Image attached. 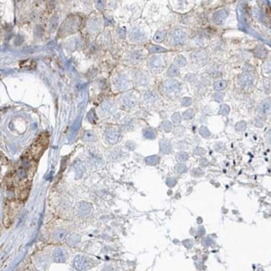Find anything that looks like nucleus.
Segmentation results:
<instances>
[{
  "label": "nucleus",
  "mask_w": 271,
  "mask_h": 271,
  "mask_svg": "<svg viewBox=\"0 0 271 271\" xmlns=\"http://www.w3.org/2000/svg\"><path fill=\"white\" fill-rule=\"evenodd\" d=\"M49 144V138L46 134H42L31 148V153L34 159H39L42 155L43 152L45 150Z\"/></svg>",
  "instance_id": "nucleus-1"
},
{
  "label": "nucleus",
  "mask_w": 271,
  "mask_h": 271,
  "mask_svg": "<svg viewBox=\"0 0 271 271\" xmlns=\"http://www.w3.org/2000/svg\"><path fill=\"white\" fill-rule=\"evenodd\" d=\"M171 43L174 45H180L184 43L187 39V34L184 29L177 28L171 33Z\"/></svg>",
  "instance_id": "nucleus-2"
},
{
  "label": "nucleus",
  "mask_w": 271,
  "mask_h": 271,
  "mask_svg": "<svg viewBox=\"0 0 271 271\" xmlns=\"http://www.w3.org/2000/svg\"><path fill=\"white\" fill-rule=\"evenodd\" d=\"M74 266L78 270H86L90 267V261L88 258L82 255H78L74 259Z\"/></svg>",
  "instance_id": "nucleus-3"
},
{
  "label": "nucleus",
  "mask_w": 271,
  "mask_h": 271,
  "mask_svg": "<svg viewBox=\"0 0 271 271\" xmlns=\"http://www.w3.org/2000/svg\"><path fill=\"white\" fill-rule=\"evenodd\" d=\"M149 65L155 72H161L165 66V60L160 56H154L150 60Z\"/></svg>",
  "instance_id": "nucleus-4"
},
{
  "label": "nucleus",
  "mask_w": 271,
  "mask_h": 271,
  "mask_svg": "<svg viewBox=\"0 0 271 271\" xmlns=\"http://www.w3.org/2000/svg\"><path fill=\"white\" fill-rule=\"evenodd\" d=\"M180 83L177 80L170 79L164 83V89L167 94H175L180 89Z\"/></svg>",
  "instance_id": "nucleus-5"
},
{
  "label": "nucleus",
  "mask_w": 271,
  "mask_h": 271,
  "mask_svg": "<svg viewBox=\"0 0 271 271\" xmlns=\"http://www.w3.org/2000/svg\"><path fill=\"white\" fill-rule=\"evenodd\" d=\"M67 258L65 250L61 248H57L53 252V259L56 263H64Z\"/></svg>",
  "instance_id": "nucleus-6"
},
{
  "label": "nucleus",
  "mask_w": 271,
  "mask_h": 271,
  "mask_svg": "<svg viewBox=\"0 0 271 271\" xmlns=\"http://www.w3.org/2000/svg\"><path fill=\"white\" fill-rule=\"evenodd\" d=\"M254 78L250 74H244L239 78V83L243 88L248 89L254 84Z\"/></svg>",
  "instance_id": "nucleus-7"
},
{
  "label": "nucleus",
  "mask_w": 271,
  "mask_h": 271,
  "mask_svg": "<svg viewBox=\"0 0 271 271\" xmlns=\"http://www.w3.org/2000/svg\"><path fill=\"white\" fill-rule=\"evenodd\" d=\"M270 104L269 100H264L262 101L258 108V111L261 115H266L270 113Z\"/></svg>",
  "instance_id": "nucleus-8"
},
{
  "label": "nucleus",
  "mask_w": 271,
  "mask_h": 271,
  "mask_svg": "<svg viewBox=\"0 0 271 271\" xmlns=\"http://www.w3.org/2000/svg\"><path fill=\"white\" fill-rule=\"evenodd\" d=\"M118 136H119L118 132L113 129H109L106 130V138L112 144L116 143L118 141Z\"/></svg>",
  "instance_id": "nucleus-9"
},
{
  "label": "nucleus",
  "mask_w": 271,
  "mask_h": 271,
  "mask_svg": "<svg viewBox=\"0 0 271 271\" xmlns=\"http://www.w3.org/2000/svg\"><path fill=\"white\" fill-rule=\"evenodd\" d=\"M160 151L164 154L169 153L172 150V147L169 142L165 141V140H162L160 143Z\"/></svg>",
  "instance_id": "nucleus-10"
},
{
  "label": "nucleus",
  "mask_w": 271,
  "mask_h": 271,
  "mask_svg": "<svg viewBox=\"0 0 271 271\" xmlns=\"http://www.w3.org/2000/svg\"><path fill=\"white\" fill-rule=\"evenodd\" d=\"M226 16H227V14L222 10V11H219V12H217L215 14V16H214V21L217 24H221L224 23V21L225 19V18H226Z\"/></svg>",
  "instance_id": "nucleus-11"
},
{
  "label": "nucleus",
  "mask_w": 271,
  "mask_h": 271,
  "mask_svg": "<svg viewBox=\"0 0 271 271\" xmlns=\"http://www.w3.org/2000/svg\"><path fill=\"white\" fill-rule=\"evenodd\" d=\"M66 235H67V232L65 230L59 229V230L56 231L55 233L54 234V239H55L56 240L59 241V240H63L65 238Z\"/></svg>",
  "instance_id": "nucleus-12"
},
{
  "label": "nucleus",
  "mask_w": 271,
  "mask_h": 271,
  "mask_svg": "<svg viewBox=\"0 0 271 271\" xmlns=\"http://www.w3.org/2000/svg\"><path fill=\"white\" fill-rule=\"evenodd\" d=\"M146 162L149 164H151V165H155L157 164H159L160 162V158L156 155L154 156H150V157H148L146 159Z\"/></svg>",
  "instance_id": "nucleus-13"
},
{
  "label": "nucleus",
  "mask_w": 271,
  "mask_h": 271,
  "mask_svg": "<svg viewBox=\"0 0 271 271\" xmlns=\"http://www.w3.org/2000/svg\"><path fill=\"white\" fill-rule=\"evenodd\" d=\"M179 74H180V71L175 65H172L168 70V75H169V76L174 77L176 75H179Z\"/></svg>",
  "instance_id": "nucleus-14"
},
{
  "label": "nucleus",
  "mask_w": 271,
  "mask_h": 271,
  "mask_svg": "<svg viewBox=\"0 0 271 271\" xmlns=\"http://www.w3.org/2000/svg\"><path fill=\"white\" fill-rule=\"evenodd\" d=\"M227 86V82L224 81V80H220V81H218L215 83L214 87L216 90H222L224 89L225 87Z\"/></svg>",
  "instance_id": "nucleus-15"
},
{
  "label": "nucleus",
  "mask_w": 271,
  "mask_h": 271,
  "mask_svg": "<svg viewBox=\"0 0 271 271\" xmlns=\"http://www.w3.org/2000/svg\"><path fill=\"white\" fill-rule=\"evenodd\" d=\"M175 170H176V172L177 173H179V174H184V173H185L186 171H187V167L185 164H178L176 166H175Z\"/></svg>",
  "instance_id": "nucleus-16"
},
{
  "label": "nucleus",
  "mask_w": 271,
  "mask_h": 271,
  "mask_svg": "<svg viewBox=\"0 0 271 271\" xmlns=\"http://www.w3.org/2000/svg\"><path fill=\"white\" fill-rule=\"evenodd\" d=\"M165 35H166V32L165 31H160L158 32L155 36H154V40L156 42H161L164 40V39L165 38Z\"/></svg>",
  "instance_id": "nucleus-17"
},
{
  "label": "nucleus",
  "mask_w": 271,
  "mask_h": 271,
  "mask_svg": "<svg viewBox=\"0 0 271 271\" xmlns=\"http://www.w3.org/2000/svg\"><path fill=\"white\" fill-rule=\"evenodd\" d=\"M177 159L180 162H184L188 159V154L186 152H180L177 154Z\"/></svg>",
  "instance_id": "nucleus-18"
},
{
  "label": "nucleus",
  "mask_w": 271,
  "mask_h": 271,
  "mask_svg": "<svg viewBox=\"0 0 271 271\" xmlns=\"http://www.w3.org/2000/svg\"><path fill=\"white\" fill-rule=\"evenodd\" d=\"M149 51H150V53H161V52H165L166 49L162 48V47H160L158 45H154L149 49Z\"/></svg>",
  "instance_id": "nucleus-19"
},
{
  "label": "nucleus",
  "mask_w": 271,
  "mask_h": 271,
  "mask_svg": "<svg viewBox=\"0 0 271 271\" xmlns=\"http://www.w3.org/2000/svg\"><path fill=\"white\" fill-rule=\"evenodd\" d=\"M199 133L204 138H208L210 136V132L208 131V129L206 127H204V126L199 129Z\"/></svg>",
  "instance_id": "nucleus-20"
},
{
  "label": "nucleus",
  "mask_w": 271,
  "mask_h": 271,
  "mask_svg": "<svg viewBox=\"0 0 271 271\" xmlns=\"http://www.w3.org/2000/svg\"><path fill=\"white\" fill-rule=\"evenodd\" d=\"M175 63L178 65V66H181V67H183V66H184L185 64H186V59L184 58V57H178V58L176 59V61H175Z\"/></svg>",
  "instance_id": "nucleus-21"
},
{
  "label": "nucleus",
  "mask_w": 271,
  "mask_h": 271,
  "mask_svg": "<svg viewBox=\"0 0 271 271\" xmlns=\"http://www.w3.org/2000/svg\"><path fill=\"white\" fill-rule=\"evenodd\" d=\"M194 116H195V112L193 109H189L188 111L184 112V118L185 119H191Z\"/></svg>",
  "instance_id": "nucleus-22"
},
{
  "label": "nucleus",
  "mask_w": 271,
  "mask_h": 271,
  "mask_svg": "<svg viewBox=\"0 0 271 271\" xmlns=\"http://www.w3.org/2000/svg\"><path fill=\"white\" fill-rule=\"evenodd\" d=\"M162 127H163V129H164L165 132H169L172 129V125L169 121H164L163 123V124H162Z\"/></svg>",
  "instance_id": "nucleus-23"
},
{
  "label": "nucleus",
  "mask_w": 271,
  "mask_h": 271,
  "mask_svg": "<svg viewBox=\"0 0 271 271\" xmlns=\"http://www.w3.org/2000/svg\"><path fill=\"white\" fill-rule=\"evenodd\" d=\"M202 243H203V245H204V246H205V247H208V246H210V245L213 243V239H212L210 237L204 238V239H203V241H202Z\"/></svg>",
  "instance_id": "nucleus-24"
},
{
  "label": "nucleus",
  "mask_w": 271,
  "mask_h": 271,
  "mask_svg": "<svg viewBox=\"0 0 271 271\" xmlns=\"http://www.w3.org/2000/svg\"><path fill=\"white\" fill-rule=\"evenodd\" d=\"M235 128H236L237 130H239V131H243L246 129V123L243 122V121H241V122L237 124Z\"/></svg>",
  "instance_id": "nucleus-25"
},
{
  "label": "nucleus",
  "mask_w": 271,
  "mask_h": 271,
  "mask_svg": "<svg viewBox=\"0 0 271 271\" xmlns=\"http://www.w3.org/2000/svg\"><path fill=\"white\" fill-rule=\"evenodd\" d=\"M176 183H177V180L174 179V178H169V179H167L166 184L169 187H174V185L176 184Z\"/></svg>",
  "instance_id": "nucleus-26"
},
{
  "label": "nucleus",
  "mask_w": 271,
  "mask_h": 271,
  "mask_svg": "<svg viewBox=\"0 0 271 271\" xmlns=\"http://www.w3.org/2000/svg\"><path fill=\"white\" fill-rule=\"evenodd\" d=\"M191 174H192L193 176H195V177H199V176H202V175L204 174V172L202 171L201 169H195L192 170Z\"/></svg>",
  "instance_id": "nucleus-27"
},
{
  "label": "nucleus",
  "mask_w": 271,
  "mask_h": 271,
  "mask_svg": "<svg viewBox=\"0 0 271 271\" xmlns=\"http://www.w3.org/2000/svg\"><path fill=\"white\" fill-rule=\"evenodd\" d=\"M144 135L148 139H154V137H155V133L153 130H146L145 133H144Z\"/></svg>",
  "instance_id": "nucleus-28"
},
{
  "label": "nucleus",
  "mask_w": 271,
  "mask_h": 271,
  "mask_svg": "<svg viewBox=\"0 0 271 271\" xmlns=\"http://www.w3.org/2000/svg\"><path fill=\"white\" fill-rule=\"evenodd\" d=\"M172 119H173V122H174V124H180V122L181 121L180 116V114L178 113H174V115L172 116Z\"/></svg>",
  "instance_id": "nucleus-29"
},
{
  "label": "nucleus",
  "mask_w": 271,
  "mask_h": 271,
  "mask_svg": "<svg viewBox=\"0 0 271 271\" xmlns=\"http://www.w3.org/2000/svg\"><path fill=\"white\" fill-rule=\"evenodd\" d=\"M229 107L227 106V105H223L221 106V108H220V113L221 114H228V113H229Z\"/></svg>",
  "instance_id": "nucleus-30"
},
{
  "label": "nucleus",
  "mask_w": 271,
  "mask_h": 271,
  "mask_svg": "<svg viewBox=\"0 0 271 271\" xmlns=\"http://www.w3.org/2000/svg\"><path fill=\"white\" fill-rule=\"evenodd\" d=\"M195 153L198 154V155H203L205 153V150L202 148H197L195 149Z\"/></svg>",
  "instance_id": "nucleus-31"
},
{
  "label": "nucleus",
  "mask_w": 271,
  "mask_h": 271,
  "mask_svg": "<svg viewBox=\"0 0 271 271\" xmlns=\"http://www.w3.org/2000/svg\"><path fill=\"white\" fill-rule=\"evenodd\" d=\"M133 38H134V39H143V34L140 33L139 31H135V32H133Z\"/></svg>",
  "instance_id": "nucleus-32"
},
{
  "label": "nucleus",
  "mask_w": 271,
  "mask_h": 271,
  "mask_svg": "<svg viewBox=\"0 0 271 271\" xmlns=\"http://www.w3.org/2000/svg\"><path fill=\"white\" fill-rule=\"evenodd\" d=\"M183 243L184 244V246L185 247H187V248H191L192 247V245H193V243H192V241L190 240V239H187V240H184Z\"/></svg>",
  "instance_id": "nucleus-33"
},
{
  "label": "nucleus",
  "mask_w": 271,
  "mask_h": 271,
  "mask_svg": "<svg viewBox=\"0 0 271 271\" xmlns=\"http://www.w3.org/2000/svg\"><path fill=\"white\" fill-rule=\"evenodd\" d=\"M94 134H93L92 133H86V135H85V139H86V140H94Z\"/></svg>",
  "instance_id": "nucleus-34"
},
{
  "label": "nucleus",
  "mask_w": 271,
  "mask_h": 271,
  "mask_svg": "<svg viewBox=\"0 0 271 271\" xmlns=\"http://www.w3.org/2000/svg\"><path fill=\"white\" fill-rule=\"evenodd\" d=\"M198 233H199V235H204V234H205V229H204V228L203 226H200V227L199 228Z\"/></svg>",
  "instance_id": "nucleus-35"
},
{
  "label": "nucleus",
  "mask_w": 271,
  "mask_h": 271,
  "mask_svg": "<svg viewBox=\"0 0 271 271\" xmlns=\"http://www.w3.org/2000/svg\"><path fill=\"white\" fill-rule=\"evenodd\" d=\"M200 164H201L202 166L205 167L208 164V161L206 159H202L201 161H200Z\"/></svg>",
  "instance_id": "nucleus-36"
}]
</instances>
